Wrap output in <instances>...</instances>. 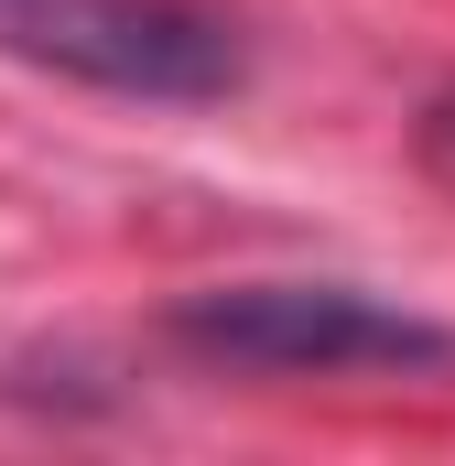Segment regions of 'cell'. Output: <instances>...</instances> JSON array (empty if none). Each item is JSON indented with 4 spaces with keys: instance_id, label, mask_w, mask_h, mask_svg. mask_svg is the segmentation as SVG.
I'll list each match as a JSON object with an SVG mask.
<instances>
[{
    "instance_id": "1",
    "label": "cell",
    "mask_w": 455,
    "mask_h": 466,
    "mask_svg": "<svg viewBox=\"0 0 455 466\" xmlns=\"http://www.w3.org/2000/svg\"><path fill=\"white\" fill-rule=\"evenodd\" d=\"M163 337L207 369L249 380H358V369H455V326L423 304H390L369 282H315V271H260V282H207L163 315Z\"/></svg>"
},
{
    "instance_id": "2",
    "label": "cell",
    "mask_w": 455,
    "mask_h": 466,
    "mask_svg": "<svg viewBox=\"0 0 455 466\" xmlns=\"http://www.w3.org/2000/svg\"><path fill=\"white\" fill-rule=\"evenodd\" d=\"M0 44L109 98H228L238 33L196 0H0Z\"/></svg>"
},
{
    "instance_id": "3",
    "label": "cell",
    "mask_w": 455,
    "mask_h": 466,
    "mask_svg": "<svg viewBox=\"0 0 455 466\" xmlns=\"http://www.w3.org/2000/svg\"><path fill=\"white\" fill-rule=\"evenodd\" d=\"M412 163H423L434 185H455V87H445L423 119H412Z\"/></svg>"
}]
</instances>
